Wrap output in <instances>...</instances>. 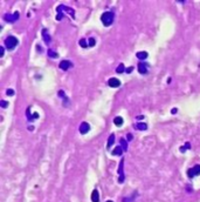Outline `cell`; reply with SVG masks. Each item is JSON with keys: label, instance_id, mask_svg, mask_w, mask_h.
Here are the masks:
<instances>
[{"label": "cell", "instance_id": "obj_1", "mask_svg": "<svg viewBox=\"0 0 200 202\" xmlns=\"http://www.w3.org/2000/svg\"><path fill=\"white\" fill-rule=\"evenodd\" d=\"M101 21L103 22L104 26H110V25L114 22V13H111V12H104L101 17Z\"/></svg>", "mask_w": 200, "mask_h": 202}, {"label": "cell", "instance_id": "obj_2", "mask_svg": "<svg viewBox=\"0 0 200 202\" xmlns=\"http://www.w3.org/2000/svg\"><path fill=\"white\" fill-rule=\"evenodd\" d=\"M4 44H5V46H6L7 49L12 50V49H14L15 46L18 45V39H17L15 36H13V35H9L8 38H6V39H5Z\"/></svg>", "mask_w": 200, "mask_h": 202}, {"label": "cell", "instance_id": "obj_3", "mask_svg": "<svg viewBox=\"0 0 200 202\" xmlns=\"http://www.w3.org/2000/svg\"><path fill=\"white\" fill-rule=\"evenodd\" d=\"M19 18H20L19 12H14L13 14H5V17H4L5 21H7V22H15L17 20H19Z\"/></svg>", "mask_w": 200, "mask_h": 202}, {"label": "cell", "instance_id": "obj_4", "mask_svg": "<svg viewBox=\"0 0 200 202\" xmlns=\"http://www.w3.org/2000/svg\"><path fill=\"white\" fill-rule=\"evenodd\" d=\"M187 175H189V178H190V179H193L195 175H200V166L197 165V166L190 168L189 172H187Z\"/></svg>", "mask_w": 200, "mask_h": 202}, {"label": "cell", "instance_id": "obj_5", "mask_svg": "<svg viewBox=\"0 0 200 202\" xmlns=\"http://www.w3.org/2000/svg\"><path fill=\"white\" fill-rule=\"evenodd\" d=\"M60 68L62 69V71H68L69 68H71L73 67V64H71V61H68V60H62L61 62H60Z\"/></svg>", "mask_w": 200, "mask_h": 202}, {"label": "cell", "instance_id": "obj_6", "mask_svg": "<svg viewBox=\"0 0 200 202\" xmlns=\"http://www.w3.org/2000/svg\"><path fill=\"white\" fill-rule=\"evenodd\" d=\"M59 8H60L62 12H66V13H69V14L73 17V19H75V11H74L71 7H67V6H63V5H60V6H59Z\"/></svg>", "mask_w": 200, "mask_h": 202}, {"label": "cell", "instance_id": "obj_7", "mask_svg": "<svg viewBox=\"0 0 200 202\" xmlns=\"http://www.w3.org/2000/svg\"><path fill=\"white\" fill-rule=\"evenodd\" d=\"M89 131H90V126L88 122H82L80 125V133L81 134H87Z\"/></svg>", "mask_w": 200, "mask_h": 202}, {"label": "cell", "instance_id": "obj_8", "mask_svg": "<svg viewBox=\"0 0 200 202\" xmlns=\"http://www.w3.org/2000/svg\"><path fill=\"white\" fill-rule=\"evenodd\" d=\"M123 165H124V160L122 159L121 163H119V168H118V174H119V179H118V182L119 183H123L124 182V173H123Z\"/></svg>", "mask_w": 200, "mask_h": 202}, {"label": "cell", "instance_id": "obj_9", "mask_svg": "<svg viewBox=\"0 0 200 202\" xmlns=\"http://www.w3.org/2000/svg\"><path fill=\"white\" fill-rule=\"evenodd\" d=\"M108 83H109V86L112 87V88H117V87L121 86V81H119L117 78H111V79H109Z\"/></svg>", "mask_w": 200, "mask_h": 202}, {"label": "cell", "instance_id": "obj_10", "mask_svg": "<svg viewBox=\"0 0 200 202\" xmlns=\"http://www.w3.org/2000/svg\"><path fill=\"white\" fill-rule=\"evenodd\" d=\"M147 67H149V64H145V62H139L138 65V72L141 74H146L147 73Z\"/></svg>", "mask_w": 200, "mask_h": 202}, {"label": "cell", "instance_id": "obj_11", "mask_svg": "<svg viewBox=\"0 0 200 202\" xmlns=\"http://www.w3.org/2000/svg\"><path fill=\"white\" fill-rule=\"evenodd\" d=\"M91 201L93 202H99V195H98L97 189H94L93 193H91Z\"/></svg>", "mask_w": 200, "mask_h": 202}, {"label": "cell", "instance_id": "obj_12", "mask_svg": "<svg viewBox=\"0 0 200 202\" xmlns=\"http://www.w3.org/2000/svg\"><path fill=\"white\" fill-rule=\"evenodd\" d=\"M42 35H43V41H45L46 44H49V42H51V36H49L47 30H42Z\"/></svg>", "mask_w": 200, "mask_h": 202}, {"label": "cell", "instance_id": "obj_13", "mask_svg": "<svg viewBox=\"0 0 200 202\" xmlns=\"http://www.w3.org/2000/svg\"><path fill=\"white\" fill-rule=\"evenodd\" d=\"M136 128L139 129V131H146L147 129V125L145 122H138L136 125Z\"/></svg>", "mask_w": 200, "mask_h": 202}, {"label": "cell", "instance_id": "obj_14", "mask_svg": "<svg viewBox=\"0 0 200 202\" xmlns=\"http://www.w3.org/2000/svg\"><path fill=\"white\" fill-rule=\"evenodd\" d=\"M123 122H124V120H123V118H122V116H116V118L114 119V123L117 126V127L122 126V125H123Z\"/></svg>", "mask_w": 200, "mask_h": 202}, {"label": "cell", "instance_id": "obj_15", "mask_svg": "<svg viewBox=\"0 0 200 202\" xmlns=\"http://www.w3.org/2000/svg\"><path fill=\"white\" fill-rule=\"evenodd\" d=\"M123 148L122 147H116L114 150H112V155H117V156H119V155H122V153H123Z\"/></svg>", "mask_w": 200, "mask_h": 202}, {"label": "cell", "instance_id": "obj_16", "mask_svg": "<svg viewBox=\"0 0 200 202\" xmlns=\"http://www.w3.org/2000/svg\"><path fill=\"white\" fill-rule=\"evenodd\" d=\"M115 142V135L114 134H111L110 136H109V139H108V143H107V147L108 148H110L111 146H112V143Z\"/></svg>", "mask_w": 200, "mask_h": 202}, {"label": "cell", "instance_id": "obj_17", "mask_svg": "<svg viewBox=\"0 0 200 202\" xmlns=\"http://www.w3.org/2000/svg\"><path fill=\"white\" fill-rule=\"evenodd\" d=\"M125 71H127V68H125V66H124V64H119L118 67L116 68V72H117L118 74H122V73H124Z\"/></svg>", "mask_w": 200, "mask_h": 202}, {"label": "cell", "instance_id": "obj_18", "mask_svg": "<svg viewBox=\"0 0 200 202\" xmlns=\"http://www.w3.org/2000/svg\"><path fill=\"white\" fill-rule=\"evenodd\" d=\"M136 55H137V58H138V59L144 60V59H146V58H147V52H144V50H143V52H138Z\"/></svg>", "mask_w": 200, "mask_h": 202}, {"label": "cell", "instance_id": "obj_19", "mask_svg": "<svg viewBox=\"0 0 200 202\" xmlns=\"http://www.w3.org/2000/svg\"><path fill=\"white\" fill-rule=\"evenodd\" d=\"M121 147L123 148V150L124 152H127L128 150V143H127V140H125V139H121Z\"/></svg>", "mask_w": 200, "mask_h": 202}, {"label": "cell", "instance_id": "obj_20", "mask_svg": "<svg viewBox=\"0 0 200 202\" xmlns=\"http://www.w3.org/2000/svg\"><path fill=\"white\" fill-rule=\"evenodd\" d=\"M79 44H80V46H81V47H83V48H87V47H89V44L87 42V40L84 39V38H82V39H80Z\"/></svg>", "mask_w": 200, "mask_h": 202}, {"label": "cell", "instance_id": "obj_21", "mask_svg": "<svg viewBox=\"0 0 200 202\" xmlns=\"http://www.w3.org/2000/svg\"><path fill=\"white\" fill-rule=\"evenodd\" d=\"M48 55L51 57V58H53V59L59 57V54H57V53H55L54 50H52V49H48Z\"/></svg>", "mask_w": 200, "mask_h": 202}, {"label": "cell", "instance_id": "obj_22", "mask_svg": "<svg viewBox=\"0 0 200 202\" xmlns=\"http://www.w3.org/2000/svg\"><path fill=\"white\" fill-rule=\"evenodd\" d=\"M95 44H96V40L94 39V38H90L89 39V47H94Z\"/></svg>", "mask_w": 200, "mask_h": 202}, {"label": "cell", "instance_id": "obj_23", "mask_svg": "<svg viewBox=\"0 0 200 202\" xmlns=\"http://www.w3.org/2000/svg\"><path fill=\"white\" fill-rule=\"evenodd\" d=\"M0 105H1V107H3V108H6V107L8 106V102H7V101H5V100H3L1 102H0Z\"/></svg>", "mask_w": 200, "mask_h": 202}, {"label": "cell", "instance_id": "obj_24", "mask_svg": "<svg viewBox=\"0 0 200 202\" xmlns=\"http://www.w3.org/2000/svg\"><path fill=\"white\" fill-rule=\"evenodd\" d=\"M6 94H7V95H9V96H12V95H14V91H13V90H7Z\"/></svg>", "mask_w": 200, "mask_h": 202}, {"label": "cell", "instance_id": "obj_25", "mask_svg": "<svg viewBox=\"0 0 200 202\" xmlns=\"http://www.w3.org/2000/svg\"><path fill=\"white\" fill-rule=\"evenodd\" d=\"M132 71H133V67H132V66H130V67H128V68H127V71H125V73H128V74H130V73H131Z\"/></svg>", "mask_w": 200, "mask_h": 202}, {"label": "cell", "instance_id": "obj_26", "mask_svg": "<svg viewBox=\"0 0 200 202\" xmlns=\"http://www.w3.org/2000/svg\"><path fill=\"white\" fill-rule=\"evenodd\" d=\"M127 139H128V141H131V140H132V139H133V136H132V135H131V134L129 133V134L127 135Z\"/></svg>", "mask_w": 200, "mask_h": 202}, {"label": "cell", "instance_id": "obj_27", "mask_svg": "<svg viewBox=\"0 0 200 202\" xmlns=\"http://www.w3.org/2000/svg\"><path fill=\"white\" fill-rule=\"evenodd\" d=\"M4 52H5V49H4V47H1L0 48V57H4Z\"/></svg>", "mask_w": 200, "mask_h": 202}, {"label": "cell", "instance_id": "obj_28", "mask_svg": "<svg viewBox=\"0 0 200 202\" xmlns=\"http://www.w3.org/2000/svg\"><path fill=\"white\" fill-rule=\"evenodd\" d=\"M184 147H185V148H187V149H190V148H191V145H190V143H189V142H186V143H185V146H184Z\"/></svg>", "mask_w": 200, "mask_h": 202}, {"label": "cell", "instance_id": "obj_29", "mask_svg": "<svg viewBox=\"0 0 200 202\" xmlns=\"http://www.w3.org/2000/svg\"><path fill=\"white\" fill-rule=\"evenodd\" d=\"M185 150H186V148H185V147H180V152H181V153H184Z\"/></svg>", "mask_w": 200, "mask_h": 202}, {"label": "cell", "instance_id": "obj_30", "mask_svg": "<svg viewBox=\"0 0 200 202\" xmlns=\"http://www.w3.org/2000/svg\"><path fill=\"white\" fill-rule=\"evenodd\" d=\"M176 113H177V108H173L172 109V114H176Z\"/></svg>", "mask_w": 200, "mask_h": 202}, {"label": "cell", "instance_id": "obj_31", "mask_svg": "<svg viewBox=\"0 0 200 202\" xmlns=\"http://www.w3.org/2000/svg\"><path fill=\"white\" fill-rule=\"evenodd\" d=\"M107 202H114V201H111V200H109V201H107Z\"/></svg>", "mask_w": 200, "mask_h": 202}]
</instances>
